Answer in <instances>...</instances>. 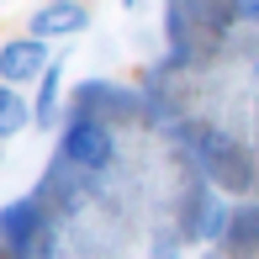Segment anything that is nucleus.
Here are the masks:
<instances>
[{
	"label": "nucleus",
	"instance_id": "nucleus-1",
	"mask_svg": "<svg viewBox=\"0 0 259 259\" xmlns=\"http://www.w3.org/2000/svg\"><path fill=\"white\" fill-rule=\"evenodd\" d=\"M64 154L74 164H85V169H106L111 154H116V143H111V133H106L101 122H74L69 138H64Z\"/></svg>",
	"mask_w": 259,
	"mask_h": 259
},
{
	"label": "nucleus",
	"instance_id": "nucleus-2",
	"mask_svg": "<svg viewBox=\"0 0 259 259\" xmlns=\"http://www.w3.org/2000/svg\"><path fill=\"white\" fill-rule=\"evenodd\" d=\"M48 74V48H42V37H16L0 48V79L6 85H21V79H37Z\"/></svg>",
	"mask_w": 259,
	"mask_h": 259
},
{
	"label": "nucleus",
	"instance_id": "nucleus-3",
	"mask_svg": "<svg viewBox=\"0 0 259 259\" xmlns=\"http://www.w3.org/2000/svg\"><path fill=\"white\" fill-rule=\"evenodd\" d=\"M79 27H85V11L69 6V0L32 11V37H69V32H79Z\"/></svg>",
	"mask_w": 259,
	"mask_h": 259
},
{
	"label": "nucleus",
	"instance_id": "nucleus-4",
	"mask_svg": "<svg viewBox=\"0 0 259 259\" xmlns=\"http://www.w3.org/2000/svg\"><path fill=\"white\" fill-rule=\"evenodd\" d=\"M21 127H27V101H21L11 85H0V138L21 133Z\"/></svg>",
	"mask_w": 259,
	"mask_h": 259
},
{
	"label": "nucleus",
	"instance_id": "nucleus-5",
	"mask_svg": "<svg viewBox=\"0 0 259 259\" xmlns=\"http://www.w3.org/2000/svg\"><path fill=\"white\" fill-rule=\"evenodd\" d=\"M196 228H201L206 238H211V233H222V206H217V201H206V211H201V222H196Z\"/></svg>",
	"mask_w": 259,
	"mask_h": 259
},
{
	"label": "nucleus",
	"instance_id": "nucleus-6",
	"mask_svg": "<svg viewBox=\"0 0 259 259\" xmlns=\"http://www.w3.org/2000/svg\"><path fill=\"white\" fill-rule=\"evenodd\" d=\"M238 16H249V21H259V0H238Z\"/></svg>",
	"mask_w": 259,
	"mask_h": 259
}]
</instances>
